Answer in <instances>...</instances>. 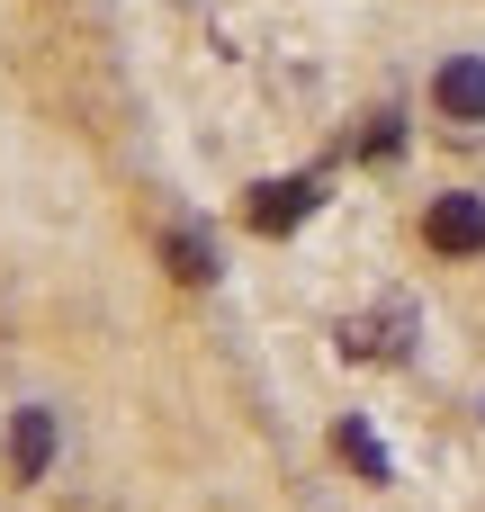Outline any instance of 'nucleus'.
<instances>
[{
    "instance_id": "nucleus-2",
    "label": "nucleus",
    "mask_w": 485,
    "mask_h": 512,
    "mask_svg": "<svg viewBox=\"0 0 485 512\" xmlns=\"http://www.w3.org/2000/svg\"><path fill=\"white\" fill-rule=\"evenodd\" d=\"M423 243H432L441 261H468V252H485V198H477V189L432 198V207H423Z\"/></svg>"
},
{
    "instance_id": "nucleus-1",
    "label": "nucleus",
    "mask_w": 485,
    "mask_h": 512,
    "mask_svg": "<svg viewBox=\"0 0 485 512\" xmlns=\"http://www.w3.org/2000/svg\"><path fill=\"white\" fill-rule=\"evenodd\" d=\"M405 342H414L405 297H378L369 315H342V360H405Z\"/></svg>"
},
{
    "instance_id": "nucleus-5",
    "label": "nucleus",
    "mask_w": 485,
    "mask_h": 512,
    "mask_svg": "<svg viewBox=\"0 0 485 512\" xmlns=\"http://www.w3.org/2000/svg\"><path fill=\"white\" fill-rule=\"evenodd\" d=\"M45 459H54V414H45V405H18V423H9V477L36 486Z\"/></svg>"
},
{
    "instance_id": "nucleus-6",
    "label": "nucleus",
    "mask_w": 485,
    "mask_h": 512,
    "mask_svg": "<svg viewBox=\"0 0 485 512\" xmlns=\"http://www.w3.org/2000/svg\"><path fill=\"white\" fill-rule=\"evenodd\" d=\"M333 450H342V459H351L369 486H387V477H396V468H387V450H378V432H369L360 414H342V423H333Z\"/></svg>"
},
{
    "instance_id": "nucleus-7",
    "label": "nucleus",
    "mask_w": 485,
    "mask_h": 512,
    "mask_svg": "<svg viewBox=\"0 0 485 512\" xmlns=\"http://www.w3.org/2000/svg\"><path fill=\"white\" fill-rule=\"evenodd\" d=\"M162 261H171V279H189V288H198V279H216V243H207V234H171V243H162Z\"/></svg>"
},
{
    "instance_id": "nucleus-4",
    "label": "nucleus",
    "mask_w": 485,
    "mask_h": 512,
    "mask_svg": "<svg viewBox=\"0 0 485 512\" xmlns=\"http://www.w3.org/2000/svg\"><path fill=\"white\" fill-rule=\"evenodd\" d=\"M432 108H441L450 126H485V54L441 63V81H432Z\"/></svg>"
},
{
    "instance_id": "nucleus-3",
    "label": "nucleus",
    "mask_w": 485,
    "mask_h": 512,
    "mask_svg": "<svg viewBox=\"0 0 485 512\" xmlns=\"http://www.w3.org/2000/svg\"><path fill=\"white\" fill-rule=\"evenodd\" d=\"M315 207H324V180H315V171H297V180H261L243 216H252V234H297Z\"/></svg>"
}]
</instances>
